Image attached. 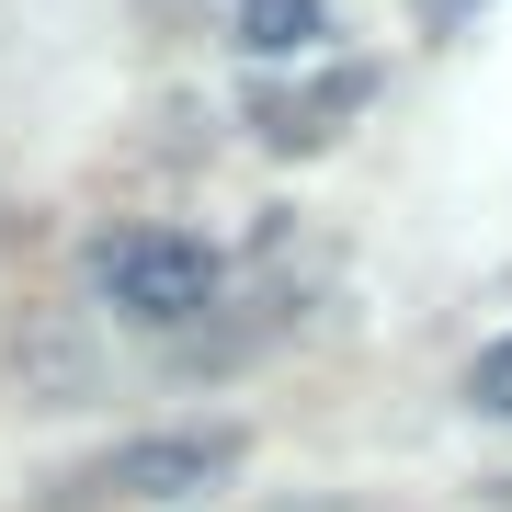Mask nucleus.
<instances>
[{"label":"nucleus","instance_id":"1","mask_svg":"<svg viewBox=\"0 0 512 512\" xmlns=\"http://www.w3.org/2000/svg\"><path fill=\"white\" fill-rule=\"evenodd\" d=\"M80 285H92V308L126 319V330H194L205 308H217L228 262H217V239L137 217V228H103L92 251H80Z\"/></svg>","mask_w":512,"mask_h":512},{"label":"nucleus","instance_id":"2","mask_svg":"<svg viewBox=\"0 0 512 512\" xmlns=\"http://www.w3.org/2000/svg\"><path fill=\"white\" fill-rule=\"evenodd\" d=\"M239 467H251V433H239V421H171V433H137V444H114V456H92L69 490L80 501L171 512V501H217Z\"/></svg>","mask_w":512,"mask_h":512},{"label":"nucleus","instance_id":"3","mask_svg":"<svg viewBox=\"0 0 512 512\" xmlns=\"http://www.w3.org/2000/svg\"><path fill=\"white\" fill-rule=\"evenodd\" d=\"M365 103H376L365 57H308L296 80H251V137L262 148H330Z\"/></svg>","mask_w":512,"mask_h":512},{"label":"nucleus","instance_id":"4","mask_svg":"<svg viewBox=\"0 0 512 512\" xmlns=\"http://www.w3.org/2000/svg\"><path fill=\"white\" fill-rule=\"evenodd\" d=\"M228 35L251 69H308L330 57V0H228Z\"/></svg>","mask_w":512,"mask_h":512},{"label":"nucleus","instance_id":"5","mask_svg":"<svg viewBox=\"0 0 512 512\" xmlns=\"http://www.w3.org/2000/svg\"><path fill=\"white\" fill-rule=\"evenodd\" d=\"M467 410H478V421H512V330L467 353Z\"/></svg>","mask_w":512,"mask_h":512},{"label":"nucleus","instance_id":"6","mask_svg":"<svg viewBox=\"0 0 512 512\" xmlns=\"http://www.w3.org/2000/svg\"><path fill=\"white\" fill-rule=\"evenodd\" d=\"M444 12H456V0H444Z\"/></svg>","mask_w":512,"mask_h":512}]
</instances>
